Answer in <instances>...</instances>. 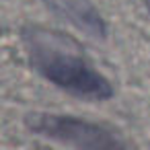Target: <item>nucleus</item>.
<instances>
[{
	"instance_id": "2",
	"label": "nucleus",
	"mask_w": 150,
	"mask_h": 150,
	"mask_svg": "<svg viewBox=\"0 0 150 150\" xmlns=\"http://www.w3.org/2000/svg\"><path fill=\"white\" fill-rule=\"evenodd\" d=\"M27 125L31 132L78 148H117L123 146L119 138L113 136L111 129L72 117V115H58V113H33L27 117Z\"/></svg>"
},
{
	"instance_id": "1",
	"label": "nucleus",
	"mask_w": 150,
	"mask_h": 150,
	"mask_svg": "<svg viewBox=\"0 0 150 150\" xmlns=\"http://www.w3.org/2000/svg\"><path fill=\"white\" fill-rule=\"evenodd\" d=\"M29 58L33 68L45 80L74 97L103 101L113 95L111 82L86 60L56 43H50L45 37L35 35L29 41Z\"/></svg>"
},
{
	"instance_id": "3",
	"label": "nucleus",
	"mask_w": 150,
	"mask_h": 150,
	"mask_svg": "<svg viewBox=\"0 0 150 150\" xmlns=\"http://www.w3.org/2000/svg\"><path fill=\"white\" fill-rule=\"evenodd\" d=\"M47 6L64 21L91 37H105L107 27L91 0H45Z\"/></svg>"
}]
</instances>
